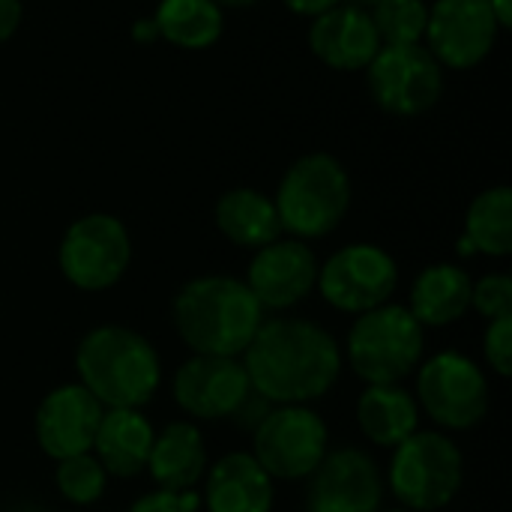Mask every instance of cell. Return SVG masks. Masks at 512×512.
Here are the masks:
<instances>
[{
  "label": "cell",
  "instance_id": "7402d4cb",
  "mask_svg": "<svg viewBox=\"0 0 512 512\" xmlns=\"http://www.w3.org/2000/svg\"><path fill=\"white\" fill-rule=\"evenodd\" d=\"M216 228L243 249H261L282 237L273 198L258 189H231L216 201Z\"/></svg>",
  "mask_w": 512,
  "mask_h": 512
},
{
  "label": "cell",
  "instance_id": "d6a6232c",
  "mask_svg": "<svg viewBox=\"0 0 512 512\" xmlns=\"http://www.w3.org/2000/svg\"><path fill=\"white\" fill-rule=\"evenodd\" d=\"M345 0H285V6L297 15H306V18H318L324 12H330L333 6H339Z\"/></svg>",
  "mask_w": 512,
  "mask_h": 512
},
{
  "label": "cell",
  "instance_id": "ffe728a7",
  "mask_svg": "<svg viewBox=\"0 0 512 512\" xmlns=\"http://www.w3.org/2000/svg\"><path fill=\"white\" fill-rule=\"evenodd\" d=\"M147 471L162 492H192L207 474V450L195 423H168L150 447Z\"/></svg>",
  "mask_w": 512,
  "mask_h": 512
},
{
  "label": "cell",
  "instance_id": "f1b7e54d",
  "mask_svg": "<svg viewBox=\"0 0 512 512\" xmlns=\"http://www.w3.org/2000/svg\"><path fill=\"white\" fill-rule=\"evenodd\" d=\"M483 351H486V360L489 366L501 375V378H510L512 372V315L504 318H495L486 330V339H483Z\"/></svg>",
  "mask_w": 512,
  "mask_h": 512
},
{
  "label": "cell",
  "instance_id": "52a82bcc",
  "mask_svg": "<svg viewBox=\"0 0 512 512\" xmlns=\"http://www.w3.org/2000/svg\"><path fill=\"white\" fill-rule=\"evenodd\" d=\"M63 276L78 291H105L123 279L132 261V240L126 225L111 213H90L75 219L57 252Z\"/></svg>",
  "mask_w": 512,
  "mask_h": 512
},
{
  "label": "cell",
  "instance_id": "d6986e66",
  "mask_svg": "<svg viewBox=\"0 0 512 512\" xmlns=\"http://www.w3.org/2000/svg\"><path fill=\"white\" fill-rule=\"evenodd\" d=\"M153 438H156V432L141 411L108 408L99 420V429H96L90 450L96 453L105 474L129 480L147 468Z\"/></svg>",
  "mask_w": 512,
  "mask_h": 512
},
{
  "label": "cell",
  "instance_id": "4dcf8cb0",
  "mask_svg": "<svg viewBox=\"0 0 512 512\" xmlns=\"http://www.w3.org/2000/svg\"><path fill=\"white\" fill-rule=\"evenodd\" d=\"M273 408H276L273 402H267V399H264L261 393L249 390V396H246V399L240 402V408H237V411L231 414V420H234V423H237L240 429H252V432H255V429L261 426V420H264V417H267V414H270Z\"/></svg>",
  "mask_w": 512,
  "mask_h": 512
},
{
  "label": "cell",
  "instance_id": "5bb4252c",
  "mask_svg": "<svg viewBox=\"0 0 512 512\" xmlns=\"http://www.w3.org/2000/svg\"><path fill=\"white\" fill-rule=\"evenodd\" d=\"M252 384L237 357L195 354L174 375V402L183 414L195 420H222L231 417L240 402L249 396Z\"/></svg>",
  "mask_w": 512,
  "mask_h": 512
},
{
  "label": "cell",
  "instance_id": "1f68e13d",
  "mask_svg": "<svg viewBox=\"0 0 512 512\" xmlns=\"http://www.w3.org/2000/svg\"><path fill=\"white\" fill-rule=\"evenodd\" d=\"M21 0H0V45L15 36L21 24Z\"/></svg>",
  "mask_w": 512,
  "mask_h": 512
},
{
  "label": "cell",
  "instance_id": "cb8c5ba5",
  "mask_svg": "<svg viewBox=\"0 0 512 512\" xmlns=\"http://www.w3.org/2000/svg\"><path fill=\"white\" fill-rule=\"evenodd\" d=\"M462 255H492L507 258L512 252V192L510 186H495L480 192L465 216V237L459 240Z\"/></svg>",
  "mask_w": 512,
  "mask_h": 512
},
{
  "label": "cell",
  "instance_id": "2e32d148",
  "mask_svg": "<svg viewBox=\"0 0 512 512\" xmlns=\"http://www.w3.org/2000/svg\"><path fill=\"white\" fill-rule=\"evenodd\" d=\"M102 414L105 408L81 384H63L51 390L39 402L33 417L36 441L42 453L54 462L90 453Z\"/></svg>",
  "mask_w": 512,
  "mask_h": 512
},
{
  "label": "cell",
  "instance_id": "4316f807",
  "mask_svg": "<svg viewBox=\"0 0 512 512\" xmlns=\"http://www.w3.org/2000/svg\"><path fill=\"white\" fill-rule=\"evenodd\" d=\"M54 483H57L60 495L69 504L87 507V504H96L105 495L108 474H105V468L99 465L96 456L81 453V456H69V459H60L57 462Z\"/></svg>",
  "mask_w": 512,
  "mask_h": 512
},
{
  "label": "cell",
  "instance_id": "277c9868",
  "mask_svg": "<svg viewBox=\"0 0 512 512\" xmlns=\"http://www.w3.org/2000/svg\"><path fill=\"white\" fill-rule=\"evenodd\" d=\"M273 204L282 231H288L294 240L327 237L339 228L351 207V177L330 153L300 156L285 171Z\"/></svg>",
  "mask_w": 512,
  "mask_h": 512
},
{
  "label": "cell",
  "instance_id": "8d00e7d4",
  "mask_svg": "<svg viewBox=\"0 0 512 512\" xmlns=\"http://www.w3.org/2000/svg\"><path fill=\"white\" fill-rule=\"evenodd\" d=\"M348 3H357V6H363V9H372L378 0H348Z\"/></svg>",
  "mask_w": 512,
  "mask_h": 512
},
{
  "label": "cell",
  "instance_id": "8fae6325",
  "mask_svg": "<svg viewBox=\"0 0 512 512\" xmlns=\"http://www.w3.org/2000/svg\"><path fill=\"white\" fill-rule=\"evenodd\" d=\"M399 285V267L390 252L372 243H351L330 255L324 267H318L321 297L351 315H363L390 303Z\"/></svg>",
  "mask_w": 512,
  "mask_h": 512
},
{
  "label": "cell",
  "instance_id": "7c38bea8",
  "mask_svg": "<svg viewBox=\"0 0 512 512\" xmlns=\"http://www.w3.org/2000/svg\"><path fill=\"white\" fill-rule=\"evenodd\" d=\"M498 30L489 0H438L426 21L429 51L450 69H474L483 63L495 48Z\"/></svg>",
  "mask_w": 512,
  "mask_h": 512
},
{
  "label": "cell",
  "instance_id": "f546056e",
  "mask_svg": "<svg viewBox=\"0 0 512 512\" xmlns=\"http://www.w3.org/2000/svg\"><path fill=\"white\" fill-rule=\"evenodd\" d=\"M201 498L195 492H150L144 498H138L129 512H198Z\"/></svg>",
  "mask_w": 512,
  "mask_h": 512
},
{
  "label": "cell",
  "instance_id": "4fadbf2b",
  "mask_svg": "<svg viewBox=\"0 0 512 512\" xmlns=\"http://www.w3.org/2000/svg\"><path fill=\"white\" fill-rule=\"evenodd\" d=\"M384 480L375 459L357 447L327 453L309 474L306 512H381Z\"/></svg>",
  "mask_w": 512,
  "mask_h": 512
},
{
  "label": "cell",
  "instance_id": "30bf717a",
  "mask_svg": "<svg viewBox=\"0 0 512 512\" xmlns=\"http://www.w3.org/2000/svg\"><path fill=\"white\" fill-rule=\"evenodd\" d=\"M366 69L375 102L396 117H417L444 93L441 63L423 45H381Z\"/></svg>",
  "mask_w": 512,
  "mask_h": 512
},
{
  "label": "cell",
  "instance_id": "d590c367",
  "mask_svg": "<svg viewBox=\"0 0 512 512\" xmlns=\"http://www.w3.org/2000/svg\"><path fill=\"white\" fill-rule=\"evenodd\" d=\"M213 3H219V6H234V9H240V6H252V3H258V0H213Z\"/></svg>",
  "mask_w": 512,
  "mask_h": 512
},
{
  "label": "cell",
  "instance_id": "ba28073f",
  "mask_svg": "<svg viewBox=\"0 0 512 512\" xmlns=\"http://www.w3.org/2000/svg\"><path fill=\"white\" fill-rule=\"evenodd\" d=\"M252 456L270 480H303L327 456V423L306 405H279L252 432Z\"/></svg>",
  "mask_w": 512,
  "mask_h": 512
},
{
  "label": "cell",
  "instance_id": "603a6c76",
  "mask_svg": "<svg viewBox=\"0 0 512 512\" xmlns=\"http://www.w3.org/2000/svg\"><path fill=\"white\" fill-rule=\"evenodd\" d=\"M357 423L372 444L393 450L417 432L420 405L399 384L366 387V393L357 402Z\"/></svg>",
  "mask_w": 512,
  "mask_h": 512
},
{
  "label": "cell",
  "instance_id": "8992f818",
  "mask_svg": "<svg viewBox=\"0 0 512 512\" xmlns=\"http://www.w3.org/2000/svg\"><path fill=\"white\" fill-rule=\"evenodd\" d=\"M465 480L462 450L441 432H414L393 447L390 489L411 512H435L447 507Z\"/></svg>",
  "mask_w": 512,
  "mask_h": 512
},
{
  "label": "cell",
  "instance_id": "d4e9b609",
  "mask_svg": "<svg viewBox=\"0 0 512 512\" xmlns=\"http://www.w3.org/2000/svg\"><path fill=\"white\" fill-rule=\"evenodd\" d=\"M153 24L165 42L186 51H204L219 42L225 15L213 0H162Z\"/></svg>",
  "mask_w": 512,
  "mask_h": 512
},
{
  "label": "cell",
  "instance_id": "6da1fadb",
  "mask_svg": "<svg viewBox=\"0 0 512 512\" xmlns=\"http://www.w3.org/2000/svg\"><path fill=\"white\" fill-rule=\"evenodd\" d=\"M255 393L273 405H306L333 390L342 372L336 339L306 318L264 321L243 351Z\"/></svg>",
  "mask_w": 512,
  "mask_h": 512
},
{
  "label": "cell",
  "instance_id": "9a60e30c",
  "mask_svg": "<svg viewBox=\"0 0 512 512\" xmlns=\"http://www.w3.org/2000/svg\"><path fill=\"white\" fill-rule=\"evenodd\" d=\"M246 285L261 309L285 312L315 291L318 258L303 240H273L255 252Z\"/></svg>",
  "mask_w": 512,
  "mask_h": 512
},
{
  "label": "cell",
  "instance_id": "3957f363",
  "mask_svg": "<svg viewBox=\"0 0 512 512\" xmlns=\"http://www.w3.org/2000/svg\"><path fill=\"white\" fill-rule=\"evenodd\" d=\"M78 384L102 408L141 411L159 390L162 363L156 348L129 327H96L75 351Z\"/></svg>",
  "mask_w": 512,
  "mask_h": 512
},
{
  "label": "cell",
  "instance_id": "ac0fdd59",
  "mask_svg": "<svg viewBox=\"0 0 512 512\" xmlns=\"http://www.w3.org/2000/svg\"><path fill=\"white\" fill-rule=\"evenodd\" d=\"M273 501V480L252 453H228L207 471V512H270Z\"/></svg>",
  "mask_w": 512,
  "mask_h": 512
},
{
  "label": "cell",
  "instance_id": "44dd1931",
  "mask_svg": "<svg viewBox=\"0 0 512 512\" xmlns=\"http://www.w3.org/2000/svg\"><path fill=\"white\" fill-rule=\"evenodd\" d=\"M471 285L474 282L462 267L432 264L417 276L408 312L420 327H450L471 309Z\"/></svg>",
  "mask_w": 512,
  "mask_h": 512
},
{
  "label": "cell",
  "instance_id": "9c48e42d",
  "mask_svg": "<svg viewBox=\"0 0 512 512\" xmlns=\"http://www.w3.org/2000/svg\"><path fill=\"white\" fill-rule=\"evenodd\" d=\"M417 405L444 429L465 432L489 411V381L465 354L444 351L417 375Z\"/></svg>",
  "mask_w": 512,
  "mask_h": 512
},
{
  "label": "cell",
  "instance_id": "7a4b0ae2",
  "mask_svg": "<svg viewBox=\"0 0 512 512\" xmlns=\"http://www.w3.org/2000/svg\"><path fill=\"white\" fill-rule=\"evenodd\" d=\"M261 324V303L234 276H198L174 297V327L195 354L240 357Z\"/></svg>",
  "mask_w": 512,
  "mask_h": 512
},
{
  "label": "cell",
  "instance_id": "74e56055",
  "mask_svg": "<svg viewBox=\"0 0 512 512\" xmlns=\"http://www.w3.org/2000/svg\"><path fill=\"white\" fill-rule=\"evenodd\" d=\"M393 512H411V510H393Z\"/></svg>",
  "mask_w": 512,
  "mask_h": 512
},
{
  "label": "cell",
  "instance_id": "484cf974",
  "mask_svg": "<svg viewBox=\"0 0 512 512\" xmlns=\"http://www.w3.org/2000/svg\"><path fill=\"white\" fill-rule=\"evenodd\" d=\"M369 12L381 45H420L426 36L429 6L423 0H378Z\"/></svg>",
  "mask_w": 512,
  "mask_h": 512
},
{
  "label": "cell",
  "instance_id": "836d02e7",
  "mask_svg": "<svg viewBox=\"0 0 512 512\" xmlns=\"http://www.w3.org/2000/svg\"><path fill=\"white\" fill-rule=\"evenodd\" d=\"M492 15L498 21V27H510L512 24V0H489Z\"/></svg>",
  "mask_w": 512,
  "mask_h": 512
},
{
  "label": "cell",
  "instance_id": "e0dca14e",
  "mask_svg": "<svg viewBox=\"0 0 512 512\" xmlns=\"http://www.w3.org/2000/svg\"><path fill=\"white\" fill-rule=\"evenodd\" d=\"M309 48L330 69L354 72L375 60L381 51V36L375 30L372 12L345 0L312 21Z\"/></svg>",
  "mask_w": 512,
  "mask_h": 512
},
{
  "label": "cell",
  "instance_id": "5b68a950",
  "mask_svg": "<svg viewBox=\"0 0 512 512\" xmlns=\"http://www.w3.org/2000/svg\"><path fill=\"white\" fill-rule=\"evenodd\" d=\"M426 336L408 306L384 303L357 315L348 333V363L369 387L399 384L423 360Z\"/></svg>",
  "mask_w": 512,
  "mask_h": 512
},
{
  "label": "cell",
  "instance_id": "e575fe53",
  "mask_svg": "<svg viewBox=\"0 0 512 512\" xmlns=\"http://www.w3.org/2000/svg\"><path fill=\"white\" fill-rule=\"evenodd\" d=\"M135 39L138 42H153L156 36H159V30H156V24H153V18H141L138 24H135Z\"/></svg>",
  "mask_w": 512,
  "mask_h": 512
},
{
  "label": "cell",
  "instance_id": "83f0119b",
  "mask_svg": "<svg viewBox=\"0 0 512 512\" xmlns=\"http://www.w3.org/2000/svg\"><path fill=\"white\" fill-rule=\"evenodd\" d=\"M471 306L495 321V318H504L512 315V279L507 273H492V276H483L477 285H471Z\"/></svg>",
  "mask_w": 512,
  "mask_h": 512
}]
</instances>
